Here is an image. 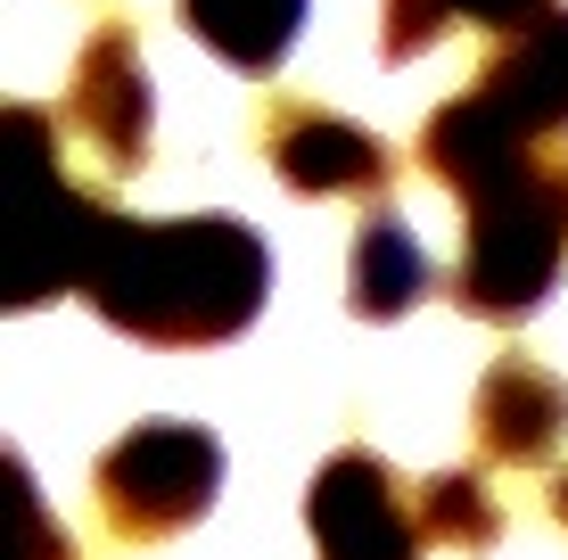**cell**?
I'll return each instance as SVG.
<instances>
[{"label":"cell","instance_id":"obj_6","mask_svg":"<svg viewBox=\"0 0 568 560\" xmlns=\"http://www.w3.org/2000/svg\"><path fill=\"white\" fill-rule=\"evenodd\" d=\"M256 141H264L272 173L288 190H305V198H371V190L396 182V149L379 132L346 124L329 108H305V100H272Z\"/></svg>","mask_w":568,"mask_h":560},{"label":"cell","instance_id":"obj_7","mask_svg":"<svg viewBox=\"0 0 568 560\" xmlns=\"http://www.w3.org/2000/svg\"><path fill=\"white\" fill-rule=\"evenodd\" d=\"M67 124L108 173L149 165V67L124 26H100L67 74Z\"/></svg>","mask_w":568,"mask_h":560},{"label":"cell","instance_id":"obj_2","mask_svg":"<svg viewBox=\"0 0 568 560\" xmlns=\"http://www.w3.org/2000/svg\"><path fill=\"white\" fill-rule=\"evenodd\" d=\"M462 198V264H454V297L478 322H519L560 288L568 264V165L552 157H511V165H478L445 182Z\"/></svg>","mask_w":568,"mask_h":560},{"label":"cell","instance_id":"obj_10","mask_svg":"<svg viewBox=\"0 0 568 560\" xmlns=\"http://www.w3.org/2000/svg\"><path fill=\"white\" fill-rule=\"evenodd\" d=\"M420 297H428V256H420V240H413L396 215H371V223L355 231L346 305H355L363 322H396V314H413Z\"/></svg>","mask_w":568,"mask_h":560},{"label":"cell","instance_id":"obj_4","mask_svg":"<svg viewBox=\"0 0 568 560\" xmlns=\"http://www.w3.org/2000/svg\"><path fill=\"white\" fill-rule=\"evenodd\" d=\"M214 487H223V446L190 420H141L132 437H115L100 454V511L132 544L206 519Z\"/></svg>","mask_w":568,"mask_h":560},{"label":"cell","instance_id":"obj_13","mask_svg":"<svg viewBox=\"0 0 568 560\" xmlns=\"http://www.w3.org/2000/svg\"><path fill=\"white\" fill-rule=\"evenodd\" d=\"M9 503H17V552L9 560H74L67 536H50V519H42V487L26 478V461L9 454Z\"/></svg>","mask_w":568,"mask_h":560},{"label":"cell","instance_id":"obj_12","mask_svg":"<svg viewBox=\"0 0 568 560\" xmlns=\"http://www.w3.org/2000/svg\"><path fill=\"white\" fill-rule=\"evenodd\" d=\"M420 528H428V544L486 552V544L503 536V511H495V495H486L478 470H437V478L420 487Z\"/></svg>","mask_w":568,"mask_h":560},{"label":"cell","instance_id":"obj_5","mask_svg":"<svg viewBox=\"0 0 568 560\" xmlns=\"http://www.w3.org/2000/svg\"><path fill=\"white\" fill-rule=\"evenodd\" d=\"M305 528H313V552L322 560H420V544H428L420 495H404L396 470L371 446H346L313 470Z\"/></svg>","mask_w":568,"mask_h":560},{"label":"cell","instance_id":"obj_3","mask_svg":"<svg viewBox=\"0 0 568 560\" xmlns=\"http://www.w3.org/2000/svg\"><path fill=\"white\" fill-rule=\"evenodd\" d=\"M560 132H568V9L511 33L454 108L428 115L420 157L437 182H454V173H478V165L544 157V141H560Z\"/></svg>","mask_w":568,"mask_h":560},{"label":"cell","instance_id":"obj_8","mask_svg":"<svg viewBox=\"0 0 568 560\" xmlns=\"http://www.w3.org/2000/svg\"><path fill=\"white\" fill-rule=\"evenodd\" d=\"M478 454L486 461H511V470H536V461L560 454L568 437V379L544 371L527 355H503L495 371L478 379Z\"/></svg>","mask_w":568,"mask_h":560},{"label":"cell","instance_id":"obj_11","mask_svg":"<svg viewBox=\"0 0 568 560\" xmlns=\"http://www.w3.org/2000/svg\"><path fill=\"white\" fill-rule=\"evenodd\" d=\"M536 17H552V0H387L379 50H387V58H420V50H437L454 26H503V33H527Z\"/></svg>","mask_w":568,"mask_h":560},{"label":"cell","instance_id":"obj_14","mask_svg":"<svg viewBox=\"0 0 568 560\" xmlns=\"http://www.w3.org/2000/svg\"><path fill=\"white\" fill-rule=\"evenodd\" d=\"M552 511H560V528H568V478H560V487H552Z\"/></svg>","mask_w":568,"mask_h":560},{"label":"cell","instance_id":"obj_9","mask_svg":"<svg viewBox=\"0 0 568 560\" xmlns=\"http://www.w3.org/2000/svg\"><path fill=\"white\" fill-rule=\"evenodd\" d=\"M182 26L240 74H272L305 26V0H182Z\"/></svg>","mask_w":568,"mask_h":560},{"label":"cell","instance_id":"obj_1","mask_svg":"<svg viewBox=\"0 0 568 560\" xmlns=\"http://www.w3.org/2000/svg\"><path fill=\"white\" fill-rule=\"evenodd\" d=\"M9 305L58 288L149 346H214L264 314L272 256L240 215H115L50 157V115L9 108Z\"/></svg>","mask_w":568,"mask_h":560}]
</instances>
